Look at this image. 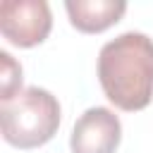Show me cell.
Returning a JSON list of instances; mask_svg holds the SVG:
<instances>
[{
  "label": "cell",
  "mask_w": 153,
  "mask_h": 153,
  "mask_svg": "<svg viewBox=\"0 0 153 153\" xmlns=\"http://www.w3.org/2000/svg\"><path fill=\"white\" fill-rule=\"evenodd\" d=\"M53 29L50 5L45 0H2L0 33L17 48H33Z\"/></svg>",
  "instance_id": "obj_3"
},
{
  "label": "cell",
  "mask_w": 153,
  "mask_h": 153,
  "mask_svg": "<svg viewBox=\"0 0 153 153\" xmlns=\"http://www.w3.org/2000/svg\"><path fill=\"white\" fill-rule=\"evenodd\" d=\"M69 24L81 33H100L117 24L127 12L124 0H67Z\"/></svg>",
  "instance_id": "obj_5"
},
{
  "label": "cell",
  "mask_w": 153,
  "mask_h": 153,
  "mask_svg": "<svg viewBox=\"0 0 153 153\" xmlns=\"http://www.w3.org/2000/svg\"><path fill=\"white\" fill-rule=\"evenodd\" d=\"M0 86H2V100H10L14 98L22 88V65L7 53V50H0Z\"/></svg>",
  "instance_id": "obj_6"
},
{
  "label": "cell",
  "mask_w": 153,
  "mask_h": 153,
  "mask_svg": "<svg viewBox=\"0 0 153 153\" xmlns=\"http://www.w3.org/2000/svg\"><path fill=\"white\" fill-rule=\"evenodd\" d=\"M2 139L22 151L38 148L48 143L60 129V103L57 98L41 88L26 86L14 98L0 105Z\"/></svg>",
  "instance_id": "obj_2"
},
{
  "label": "cell",
  "mask_w": 153,
  "mask_h": 153,
  "mask_svg": "<svg viewBox=\"0 0 153 153\" xmlns=\"http://www.w3.org/2000/svg\"><path fill=\"white\" fill-rule=\"evenodd\" d=\"M122 141L120 117L103 105L88 108L74 122L69 148L72 153H115Z\"/></svg>",
  "instance_id": "obj_4"
},
{
  "label": "cell",
  "mask_w": 153,
  "mask_h": 153,
  "mask_svg": "<svg viewBox=\"0 0 153 153\" xmlns=\"http://www.w3.org/2000/svg\"><path fill=\"white\" fill-rule=\"evenodd\" d=\"M98 81L105 98L124 110H143L153 100V38L124 31L98 53Z\"/></svg>",
  "instance_id": "obj_1"
}]
</instances>
